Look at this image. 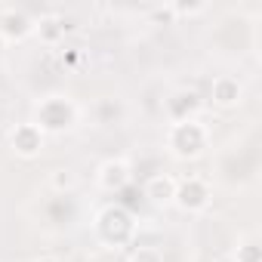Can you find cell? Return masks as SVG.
I'll return each mask as SVG.
<instances>
[{"mask_svg":"<svg viewBox=\"0 0 262 262\" xmlns=\"http://www.w3.org/2000/svg\"><path fill=\"white\" fill-rule=\"evenodd\" d=\"M93 234L108 250L126 247L129 241H133V234H136L133 213H129L123 204H105V207H99L96 216H93Z\"/></svg>","mask_w":262,"mask_h":262,"instance_id":"1","label":"cell"},{"mask_svg":"<svg viewBox=\"0 0 262 262\" xmlns=\"http://www.w3.org/2000/svg\"><path fill=\"white\" fill-rule=\"evenodd\" d=\"M167 151L179 161H194L210 148V126L198 117H185V120H173L167 126Z\"/></svg>","mask_w":262,"mask_h":262,"instance_id":"2","label":"cell"},{"mask_svg":"<svg viewBox=\"0 0 262 262\" xmlns=\"http://www.w3.org/2000/svg\"><path fill=\"white\" fill-rule=\"evenodd\" d=\"M77 120H80V105L65 93H50L34 105L31 123L47 136V133H65V129L77 126Z\"/></svg>","mask_w":262,"mask_h":262,"instance_id":"3","label":"cell"},{"mask_svg":"<svg viewBox=\"0 0 262 262\" xmlns=\"http://www.w3.org/2000/svg\"><path fill=\"white\" fill-rule=\"evenodd\" d=\"M213 201V191H210V182L204 176H185V179H176V194H173V204L185 213H204Z\"/></svg>","mask_w":262,"mask_h":262,"instance_id":"4","label":"cell"},{"mask_svg":"<svg viewBox=\"0 0 262 262\" xmlns=\"http://www.w3.org/2000/svg\"><path fill=\"white\" fill-rule=\"evenodd\" d=\"M10 148H13L19 158L31 161V158H37V155L43 151V133H40L31 120L16 123V126L10 129Z\"/></svg>","mask_w":262,"mask_h":262,"instance_id":"5","label":"cell"},{"mask_svg":"<svg viewBox=\"0 0 262 262\" xmlns=\"http://www.w3.org/2000/svg\"><path fill=\"white\" fill-rule=\"evenodd\" d=\"M34 31H37V19L28 16L25 10L10 7L4 16H0V37H4L7 43H13V40H25V37H31Z\"/></svg>","mask_w":262,"mask_h":262,"instance_id":"6","label":"cell"},{"mask_svg":"<svg viewBox=\"0 0 262 262\" xmlns=\"http://www.w3.org/2000/svg\"><path fill=\"white\" fill-rule=\"evenodd\" d=\"M210 99L216 108H237L244 102V83L234 74H219L210 86Z\"/></svg>","mask_w":262,"mask_h":262,"instance_id":"7","label":"cell"},{"mask_svg":"<svg viewBox=\"0 0 262 262\" xmlns=\"http://www.w3.org/2000/svg\"><path fill=\"white\" fill-rule=\"evenodd\" d=\"M126 182H129V161L111 158V161L99 164V170H96V185H99L102 191H120Z\"/></svg>","mask_w":262,"mask_h":262,"instance_id":"8","label":"cell"},{"mask_svg":"<svg viewBox=\"0 0 262 262\" xmlns=\"http://www.w3.org/2000/svg\"><path fill=\"white\" fill-rule=\"evenodd\" d=\"M173 194H176V179L167 176V173H155V176L145 182V198H148L155 207L173 204Z\"/></svg>","mask_w":262,"mask_h":262,"instance_id":"9","label":"cell"},{"mask_svg":"<svg viewBox=\"0 0 262 262\" xmlns=\"http://www.w3.org/2000/svg\"><path fill=\"white\" fill-rule=\"evenodd\" d=\"M234 262H259V244H256L253 234L244 237V241L237 244V250H234Z\"/></svg>","mask_w":262,"mask_h":262,"instance_id":"10","label":"cell"},{"mask_svg":"<svg viewBox=\"0 0 262 262\" xmlns=\"http://www.w3.org/2000/svg\"><path fill=\"white\" fill-rule=\"evenodd\" d=\"M50 185H53L56 191H71V188L77 185V176H74V170H56V173L50 176Z\"/></svg>","mask_w":262,"mask_h":262,"instance_id":"11","label":"cell"},{"mask_svg":"<svg viewBox=\"0 0 262 262\" xmlns=\"http://www.w3.org/2000/svg\"><path fill=\"white\" fill-rule=\"evenodd\" d=\"M126 262H164V253L158 247H136Z\"/></svg>","mask_w":262,"mask_h":262,"instance_id":"12","label":"cell"},{"mask_svg":"<svg viewBox=\"0 0 262 262\" xmlns=\"http://www.w3.org/2000/svg\"><path fill=\"white\" fill-rule=\"evenodd\" d=\"M37 262H59V259H56V256H40Z\"/></svg>","mask_w":262,"mask_h":262,"instance_id":"13","label":"cell"},{"mask_svg":"<svg viewBox=\"0 0 262 262\" xmlns=\"http://www.w3.org/2000/svg\"><path fill=\"white\" fill-rule=\"evenodd\" d=\"M4 47H7V40H4V37H0V56H4Z\"/></svg>","mask_w":262,"mask_h":262,"instance_id":"14","label":"cell"}]
</instances>
